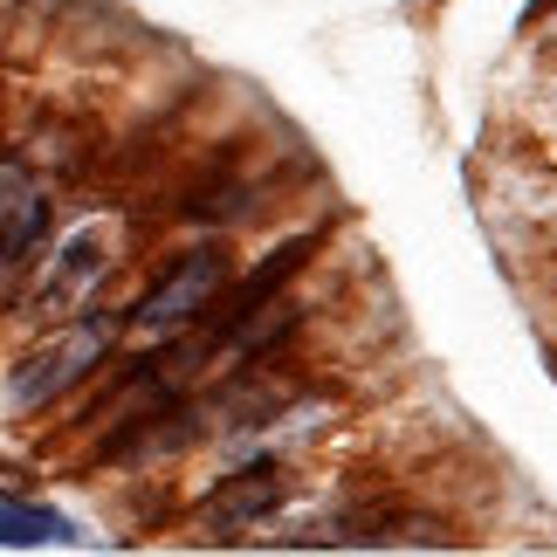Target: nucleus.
<instances>
[{"label": "nucleus", "instance_id": "3", "mask_svg": "<svg viewBox=\"0 0 557 557\" xmlns=\"http://www.w3.org/2000/svg\"><path fill=\"white\" fill-rule=\"evenodd\" d=\"M103 269H111V234H103V227L70 234V242L49 255V275L28 289V310H35V317L83 310V304H90V289L103 283Z\"/></svg>", "mask_w": 557, "mask_h": 557}, {"label": "nucleus", "instance_id": "2", "mask_svg": "<svg viewBox=\"0 0 557 557\" xmlns=\"http://www.w3.org/2000/svg\"><path fill=\"white\" fill-rule=\"evenodd\" d=\"M227 275H234V255H227L221 242L186 248V255H173V262H165L159 283L132 304V317H124V324L145 331V337H173V331L200 324V317L221 304V296H227Z\"/></svg>", "mask_w": 557, "mask_h": 557}, {"label": "nucleus", "instance_id": "5", "mask_svg": "<svg viewBox=\"0 0 557 557\" xmlns=\"http://www.w3.org/2000/svg\"><path fill=\"white\" fill-rule=\"evenodd\" d=\"M49 242V200L21 165H0V275L35 262V248Z\"/></svg>", "mask_w": 557, "mask_h": 557}, {"label": "nucleus", "instance_id": "7", "mask_svg": "<svg viewBox=\"0 0 557 557\" xmlns=\"http://www.w3.org/2000/svg\"><path fill=\"white\" fill-rule=\"evenodd\" d=\"M41 544H76V523L41 503H0V550H41Z\"/></svg>", "mask_w": 557, "mask_h": 557}, {"label": "nucleus", "instance_id": "1", "mask_svg": "<svg viewBox=\"0 0 557 557\" xmlns=\"http://www.w3.org/2000/svg\"><path fill=\"white\" fill-rule=\"evenodd\" d=\"M117 345V317H76L70 331H55L49 345H35L28 358H14L8 372V406L14 413H41L55 406L70 385H83Z\"/></svg>", "mask_w": 557, "mask_h": 557}, {"label": "nucleus", "instance_id": "6", "mask_svg": "<svg viewBox=\"0 0 557 557\" xmlns=\"http://www.w3.org/2000/svg\"><path fill=\"white\" fill-rule=\"evenodd\" d=\"M310 255H317V234H296V242H283V248H275L262 269L248 275L242 289H234V296H221L213 310H221L227 324H248V317H262V310L275 304V296H283V283H289V275H296V269H310Z\"/></svg>", "mask_w": 557, "mask_h": 557}, {"label": "nucleus", "instance_id": "4", "mask_svg": "<svg viewBox=\"0 0 557 557\" xmlns=\"http://www.w3.org/2000/svg\"><path fill=\"white\" fill-rule=\"evenodd\" d=\"M283 503H289V475L275 461H255V468H234L227 482H213L200 509L221 537H234V530H248V523H269Z\"/></svg>", "mask_w": 557, "mask_h": 557}]
</instances>
